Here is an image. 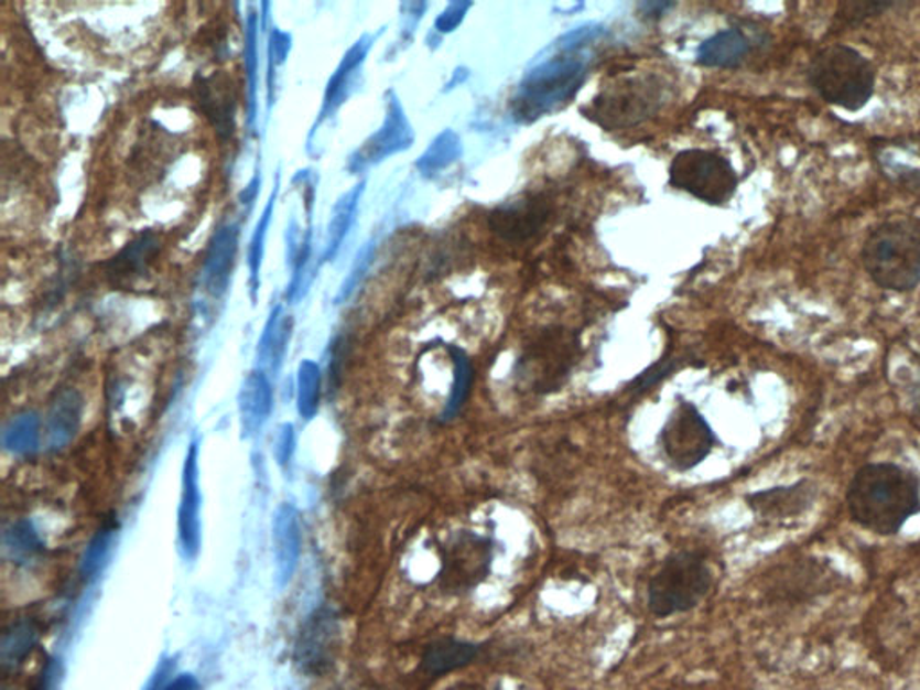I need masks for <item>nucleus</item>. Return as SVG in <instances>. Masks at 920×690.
<instances>
[{"instance_id":"nucleus-26","label":"nucleus","mask_w":920,"mask_h":690,"mask_svg":"<svg viewBox=\"0 0 920 690\" xmlns=\"http://www.w3.org/2000/svg\"><path fill=\"white\" fill-rule=\"evenodd\" d=\"M461 157H463L461 137L453 130H444L435 137L429 150L419 157L415 168L423 176H434L439 171L446 170L453 162H457Z\"/></svg>"},{"instance_id":"nucleus-2","label":"nucleus","mask_w":920,"mask_h":690,"mask_svg":"<svg viewBox=\"0 0 920 690\" xmlns=\"http://www.w3.org/2000/svg\"><path fill=\"white\" fill-rule=\"evenodd\" d=\"M863 267L888 292H913L920 284V222L891 218L872 229L862 248Z\"/></svg>"},{"instance_id":"nucleus-3","label":"nucleus","mask_w":920,"mask_h":690,"mask_svg":"<svg viewBox=\"0 0 920 690\" xmlns=\"http://www.w3.org/2000/svg\"><path fill=\"white\" fill-rule=\"evenodd\" d=\"M532 67L521 79L512 99V114L520 122H532L555 112L580 93L588 74L589 58L585 51L563 53Z\"/></svg>"},{"instance_id":"nucleus-16","label":"nucleus","mask_w":920,"mask_h":690,"mask_svg":"<svg viewBox=\"0 0 920 690\" xmlns=\"http://www.w3.org/2000/svg\"><path fill=\"white\" fill-rule=\"evenodd\" d=\"M239 248V227L235 222L219 225L209 241L202 268V284L205 292L221 299L229 292L230 278L235 272Z\"/></svg>"},{"instance_id":"nucleus-5","label":"nucleus","mask_w":920,"mask_h":690,"mask_svg":"<svg viewBox=\"0 0 920 690\" xmlns=\"http://www.w3.org/2000/svg\"><path fill=\"white\" fill-rule=\"evenodd\" d=\"M714 584L711 564L697 550L669 556L648 584V608L665 618L702 604Z\"/></svg>"},{"instance_id":"nucleus-14","label":"nucleus","mask_w":920,"mask_h":690,"mask_svg":"<svg viewBox=\"0 0 920 690\" xmlns=\"http://www.w3.org/2000/svg\"><path fill=\"white\" fill-rule=\"evenodd\" d=\"M549 216L551 205L545 198L526 195L498 205L497 209L489 214V227L506 241L520 244L540 233Z\"/></svg>"},{"instance_id":"nucleus-31","label":"nucleus","mask_w":920,"mask_h":690,"mask_svg":"<svg viewBox=\"0 0 920 690\" xmlns=\"http://www.w3.org/2000/svg\"><path fill=\"white\" fill-rule=\"evenodd\" d=\"M4 549L13 559H25L42 550L36 530L28 520H20L4 532Z\"/></svg>"},{"instance_id":"nucleus-43","label":"nucleus","mask_w":920,"mask_h":690,"mask_svg":"<svg viewBox=\"0 0 920 690\" xmlns=\"http://www.w3.org/2000/svg\"><path fill=\"white\" fill-rule=\"evenodd\" d=\"M161 690H198V681L191 675H181Z\"/></svg>"},{"instance_id":"nucleus-42","label":"nucleus","mask_w":920,"mask_h":690,"mask_svg":"<svg viewBox=\"0 0 920 690\" xmlns=\"http://www.w3.org/2000/svg\"><path fill=\"white\" fill-rule=\"evenodd\" d=\"M259 185H261V171H259L258 168V170H256V175H253L252 181L249 182V185L245 187L243 193H241V196H239V202H241V205H245V207H247V205H252L253 202H256V198H258Z\"/></svg>"},{"instance_id":"nucleus-17","label":"nucleus","mask_w":920,"mask_h":690,"mask_svg":"<svg viewBox=\"0 0 920 690\" xmlns=\"http://www.w3.org/2000/svg\"><path fill=\"white\" fill-rule=\"evenodd\" d=\"M178 541L184 558L193 559L201 549V489H198V446L191 444L182 477L178 507Z\"/></svg>"},{"instance_id":"nucleus-25","label":"nucleus","mask_w":920,"mask_h":690,"mask_svg":"<svg viewBox=\"0 0 920 690\" xmlns=\"http://www.w3.org/2000/svg\"><path fill=\"white\" fill-rule=\"evenodd\" d=\"M279 179L273 185L272 195L268 198L264 205L263 214L259 216L258 225L253 229L252 239H250L249 247V270H250V299L252 302L258 301L259 288H261V267H263L264 247H267L268 229H270V222L273 218V209H275V200L279 195Z\"/></svg>"},{"instance_id":"nucleus-37","label":"nucleus","mask_w":920,"mask_h":690,"mask_svg":"<svg viewBox=\"0 0 920 690\" xmlns=\"http://www.w3.org/2000/svg\"><path fill=\"white\" fill-rule=\"evenodd\" d=\"M604 33L603 28L597 24L583 25L577 30L569 31L552 44V50L563 51V53H577V51H585L586 45L592 44L594 40L599 39Z\"/></svg>"},{"instance_id":"nucleus-30","label":"nucleus","mask_w":920,"mask_h":690,"mask_svg":"<svg viewBox=\"0 0 920 690\" xmlns=\"http://www.w3.org/2000/svg\"><path fill=\"white\" fill-rule=\"evenodd\" d=\"M245 68H247V79H249V125L253 127V122L258 119V13L253 8H250L249 15H247V25H245Z\"/></svg>"},{"instance_id":"nucleus-40","label":"nucleus","mask_w":920,"mask_h":690,"mask_svg":"<svg viewBox=\"0 0 920 690\" xmlns=\"http://www.w3.org/2000/svg\"><path fill=\"white\" fill-rule=\"evenodd\" d=\"M295 450V432L290 423L279 428L278 443H275V459L281 466H286Z\"/></svg>"},{"instance_id":"nucleus-33","label":"nucleus","mask_w":920,"mask_h":690,"mask_svg":"<svg viewBox=\"0 0 920 690\" xmlns=\"http://www.w3.org/2000/svg\"><path fill=\"white\" fill-rule=\"evenodd\" d=\"M375 239H370V241H367V244L358 250L355 261H353L351 270H349L347 278L344 279V282H342L340 290L336 293L335 304H344V302L351 299L353 293L356 292V288L360 287V282L364 281L366 273L369 272L370 265L375 261Z\"/></svg>"},{"instance_id":"nucleus-19","label":"nucleus","mask_w":920,"mask_h":690,"mask_svg":"<svg viewBox=\"0 0 920 690\" xmlns=\"http://www.w3.org/2000/svg\"><path fill=\"white\" fill-rule=\"evenodd\" d=\"M273 409L272 384L263 370H252L238 395L239 423L245 438H252L267 423Z\"/></svg>"},{"instance_id":"nucleus-23","label":"nucleus","mask_w":920,"mask_h":690,"mask_svg":"<svg viewBox=\"0 0 920 690\" xmlns=\"http://www.w3.org/2000/svg\"><path fill=\"white\" fill-rule=\"evenodd\" d=\"M84 413V398L78 390H62L47 416V444L51 450H62L73 441L82 423Z\"/></svg>"},{"instance_id":"nucleus-41","label":"nucleus","mask_w":920,"mask_h":690,"mask_svg":"<svg viewBox=\"0 0 920 690\" xmlns=\"http://www.w3.org/2000/svg\"><path fill=\"white\" fill-rule=\"evenodd\" d=\"M429 4H423V2H410V4L401 6V11H403V39H410L412 33H414V28L418 25L419 20L423 17L424 11H426Z\"/></svg>"},{"instance_id":"nucleus-12","label":"nucleus","mask_w":920,"mask_h":690,"mask_svg":"<svg viewBox=\"0 0 920 690\" xmlns=\"http://www.w3.org/2000/svg\"><path fill=\"white\" fill-rule=\"evenodd\" d=\"M376 36L372 34H364L356 40L355 44L349 47L344 56H342L340 64L336 65L335 73L332 78L327 79L326 90H324V98H322V107L318 110L317 121L313 125L310 139L318 132V128L324 122L329 121L336 116V112L344 107V103L351 98L356 90V85L360 82L361 68L366 64L367 54L370 47L375 44Z\"/></svg>"},{"instance_id":"nucleus-46","label":"nucleus","mask_w":920,"mask_h":690,"mask_svg":"<svg viewBox=\"0 0 920 690\" xmlns=\"http://www.w3.org/2000/svg\"><path fill=\"white\" fill-rule=\"evenodd\" d=\"M671 4L668 2H663V4H653V2H649V4H642V10H648V15H654V13H662L663 10H669Z\"/></svg>"},{"instance_id":"nucleus-22","label":"nucleus","mask_w":920,"mask_h":690,"mask_svg":"<svg viewBox=\"0 0 920 690\" xmlns=\"http://www.w3.org/2000/svg\"><path fill=\"white\" fill-rule=\"evenodd\" d=\"M751 53V42L737 28L719 31L697 47L696 62L703 67L736 68Z\"/></svg>"},{"instance_id":"nucleus-21","label":"nucleus","mask_w":920,"mask_h":690,"mask_svg":"<svg viewBox=\"0 0 920 690\" xmlns=\"http://www.w3.org/2000/svg\"><path fill=\"white\" fill-rule=\"evenodd\" d=\"M480 653L483 646L475 642L453 637L437 638L424 649L421 669L429 676L448 675L473 664L480 657Z\"/></svg>"},{"instance_id":"nucleus-10","label":"nucleus","mask_w":920,"mask_h":690,"mask_svg":"<svg viewBox=\"0 0 920 690\" xmlns=\"http://www.w3.org/2000/svg\"><path fill=\"white\" fill-rule=\"evenodd\" d=\"M415 136L409 117L404 114L398 94L390 88L386 94V119L378 130L361 147L353 151L347 159V171L353 175H360L372 165L387 161L389 157L398 155L414 144Z\"/></svg>"},{"instance_id":"nucleus-6","label":"nucleus","mask_w":920,"mask_h":690,"mask_svg":"<svg viewBox=\"0 0 920 690\" xmlns=\"http://www.w3.org/2000/svg\"><path fill=\"white\" fill-rule=\"evenodd\" d=\"M441 569L437 583L446 595H468L491 575L495 540L475 530H455L439 547Z\"/></svg>"},{"instance_id":"nucleus-36","label":"nucleus","mask_w":920,"mask_h":690,"mask_svg":"<svg viewBox=\"0 0 920 690\" xmlns=\"http://www.w3.org/2000/svg\"><path fill=\"white\" fill-rule=\"evenodd\" d=\"M113 535H116V527L105 526L88 543L84 561H82V574L85 578H93V575L98 574L101 564L107 559L108 550L112 547Z\"/></svg>"},{"instance_id":"nucleus-24","label":"nucleus","mask_w":920,"mask_h":690,"mask_svg":"<svg viewBox=\"0 0 920 690\" xmlns=\"http://www.w3.org/2000/svg\"><path fill=\"white\" fill-rule=\"evenodd\" d=\"M364 190H366V182H360V184H356L355 187L344 193L333 205L332 216L327 222L321 265L329 263L340 252L342 244H344V239L347 238V234L355 224L356 211L360 205Z\"/></svg>"},{"instance_id":"nucleus-15","label":"nucleus","mask_w":920,"mask_h":690,"mask_svg":"<svg viewBox=\"0 0 920 690\" xmlns=\"http://www.w3.org/2000/svg\"><path fill=\"white\" fill-rule=\"evenodd\" d=\"M819 489L811 481H799L791 486L770 487L746 496V506L750 507L760 520L780 521L799 518L813 507Z\"/></svg>"},{"instance_id":"nucleus-11","label":"nucleus","mask_w":920,"mask_h":690,"mask_svg":"<svg viewBox=\"0 0 920 690\" xmlns=\"http://www.w3.org/2000/svg\"><path fill=\"white\" fill-rule=\"evenodd\" d=\"M657 78L626 79L595 98V121L608 127L634 125L657 112L662 98Z\"/></svg>"},{"instance_id":"nucleus-13","label":"nucleus","mask_w":920,"mask_h":690,"mask_svg":"<svg viewBox=\"0 0 920 690\" xmlns=\"http://www.w3.org/2000/svg\"><path fill=\"white\" fill-rule=\"evenodd\" d=\"M338 624L332 608L313 612L299 635L295 646V661L301 671L307 675H321L332 666L335 657Z\"/></svg>"},{"instance_id":"nucleus-7","label":"nucleus","mask_w":920,"mask_h":690,"mask_svg":"<svg viewBox=\"0 0 920 690\" xmlns=\"http://www.w3.org/2000/svg\"><path fill=\"white\" fill-rule=\"evenodd\" d=\"M669 182L705 204L723 205L736 195L739 179L725 157L708 150H685L672 159Z\"/></svg>"},{"instance_id":"nucleus-20","label":"nucleus","mask_w":920,"mask_h":690,"mask_svg":"<svg viewBox=\"0 0 920 690\" xmlns=\"http://www.w3.org/2000/svg\"><path fill=\"white\" fill-rule=\"evenodd\" d=\"M292 330V315H286L283 304L278 302L268 315L263 333L259 338L258 355H256L259 370H263L267 375H278L281 365H283L284 355H286Z\"/></svg>"},{"instance_id":"nucleus-4","label":"nucleus","mask_w":920,"mask_h":690,"mask_svg":"<svg viewBox=\"0 0 920 690\" xmlns=\"http://www.w3.org/2000/svg\"><path fill=\"white\" fill-rule=\"evenodd\" d=\"M809 83L829 105L857 112L876 90V68L851 45L834 44L814 54Z\"/></svg>"},{"instance_id":"nucleus-38","label":"nucleus","mask_w":920,"mask_h":690,"mask_svg":"<svg viewBox=\"0 0 920 690\" xmlns=\"http://www.w3.org/2000/svg\"><path fill=\"white\" fill-rule=\"evenodd\" d=\"M890 6L888 2H843L837 10V17L845 24H859L862 20L881 15L883 11L888 10Z\"/></svg>"},{"instance_id":"nucleus-44","label":"nucleus","mask_w":920,"mask_h":690,"mask_svg":"<svg viewBox=\"0 0 920 690\" xmlns=\"http://www.w3.org/2000/svg\"><path fill=\"white\" fill-rule=\"evenodd\" d=\"M468 76L469 74L468 71H466V68H457V71L453 73L452 82H450L448 85H446V90H450V88L457 87L458 83H463L464 79L468 78Z\"/></svg>"},{"instance_id":"nucleus-32","label":"nucleus","mask_w":920,"mask_h":690,"mask_svg":"<svg viewBox=\"0 0 920 690\" xmlns=\"http://www.w3.org/2000/svg\"><path fill=\"white\" fill-rule=\"evenodd\" d=\"M156 239L151 236V234H142L141 238H137L136 241L132 244H128V247L119 254L118 258L113 263H116V268H118L119 272L128 273H139L147 268L148 261H150L151 256L156 250Z\"/></svg>"},{"instance_id":"nucleus-27","label":"nucleus","mask_w":920,"mask_h":690,"mask_svg":"<svg viewBox=\"0 0 920 690\" xmlns=\"http://www.w3.org/2000/svg\"><path fill=\"white\" fill-rule=\"evenodd\" d=\"M446 349H448L450 356H452L453 367H455L453 373L455 375H453L452 395H450L448 403L444 407L443 416H441L443 423L452 421L461 412V409L464 407V401L468 398L473 381L472 362H469L466 351L461 349L458 345H446Z\"/></svg>"},{"instance_id":"nucleus-8","label":"nucleus","mask_w":920,"mask_h":690,"mask_svg":"<svg viewBox=\"0 0 920 690\" xmlns=\"http://www.w3.org/2000/svg\"><path fill=\"white\" fill-rule=\"evenodd\" d=\"M577 336L565 331L541 336L518 360L515 369L518 385L534 395H551L565 384L577 362Z\"/></svg>"},{"instance_id":"nucleus-9","label":"nucleus","mask_w":920,"mask_h":690,"mask_svg":"<svg viewBox=\"0 0 920 690\" xmlns=\"http://www.w3.org/2000/svg\"><path fill=\"white\" fill-rule=\"evenodd\" d=\"M717 438L703 413L680 401L660 432V448L669 466L677 472H691L700 466L716 446Z\"/></svg>"},{"instance_id":"nucleus-47","label":"nucleus","mask_w":920,"mask_h":690,"mask_svg":"<svg viewBox=\"0 0 920 690\" xmlns=\"http://www.w3.org/2000/svg\"><path fill=\"white\" fill-rule=\"evenodd\" d=\"M446 690H484L483 687L477 686V683H466V681H461V683H455V686L448 687Z\"/></svg>"},{"instance_id":"nucleus-29","label":"nucleus","mask_w":920,"mask_h":690,"mask_svg":"<svg viewBox=\"0 0 920 690\" xmlns=\"http://www.w3.org/2000/svg\"><path fill=\"white\" fill-rule=\"evenodd\" d=\"M322 375L315 362L304 360L297 370V410L299 416L312 421L321 403Z\"/></svg>"},{"instance_id":"nucleus-18","label":"nucleus","mask_w":920,"mask_h":690,"mask_svg":"<svg viewBox=\"0 0 920 690\" xmlns=\"http://www.w3.org/2000/svg\"><path fill=\"white\" fill-rule=\"evenodd\" d=\"M273 559L279 586L290 583L301 558V526L295 507L283 504L275 510L272 526Z\"/></svg>"},{"instance_id":"nucleus-28","label":"nucleus","mask_w":920,"mask_h":690,"mask_svg":"<svg viewBox=\"0 0 920 690\" xmlns=\"http://www.w3.org/2000/svg\"><path fill=\"white\" fill-rule=\"evenodd\" d=\"M40 441V419L34 412L20 413L6 424L2 432V444L11 453H31L36 450Z\"/></svg>"},{"instance_id":"nucleus-1","label":"nucleus","mask_w":920,"mask_h":690,"mask_svg":"<svg viewBox=\"0 0 920 690\" xmlns=\"http://www.w3.org/2000/svg\"><path fill=\"white\" fill-rule=\"evenodd\" d=\"M848 515L874 535L901 532L920 515V481L916 473L894 462L859 467L847 492Z\"/></svg>"},{"instance_id":"nucleus-34","label":"nucleus","mask_w":920,"mask_h":690,"mask_svg":"<svg viewBox=\"0 0 920 690\" xmlns=\"http://www.w3.org/2000/svg\"><path fill=\"white\" fill-rule=\"evenodd\" d=\"M290 51H292V34L279 30L278 25H272L268 34V110L272 108L275 71L286 62Z\"/></svg>"},{"instance_id":"nucleus-45","label":"nucleus","mask_w":920,"mask_h":690,"mask_svg":"<svg viewBox=\"0 0 920 690\" xmlns=\"http://www.w3.org/2000/svg\"><path fill=\"white\" fill-rule=\"evenodd\" d=\"M167 671H170V664L161 667V671H159V675L153 678V681H151L150 687H148L147 690H159V686H161L164 678H166Z\"/></svg>"},{"instance_id":"nucleus-39","label":"nucleus","mask_w":920,"mask_h":690,"mask_svg":"<svg viewBox=\"0 0 920 690\" xmlns=\"http://www.w3.org/2000/svg\"><path fill=\"white\" fill-rule=\"evenodd\" d=\"M472 2H452L448 8L435 19V31L437 33H452L463 24L464 17L472 8Z\"/></svg>"},{"instance_id":"nucleus-35","label":"nucleus","mask_w":920,"mask_h":690,"mask_svg":"<svg viewBox=\"0 0 920 690\" xmlns=\"http://www.w3.org/2000/svg\"><path fill=\"white\" fill-rule=\"evenodd\" d=\"M36 642V632L31 624L22 623L6 633L2 640V660L4 664H17L31 651Z\"/></svg>"}]
</instances>
